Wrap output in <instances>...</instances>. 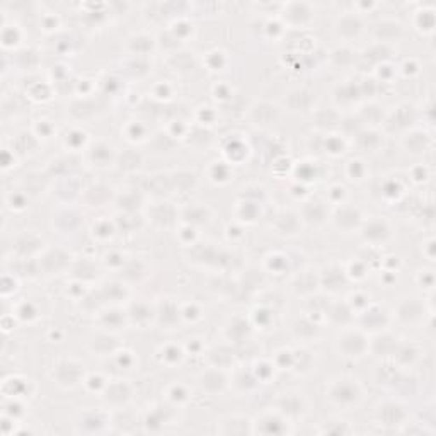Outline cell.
<instances>
[{
    "label": "cell",
    "instance_id": "1",
    "mask_svg": "<svg viewBox=\"0 0 436 436\" xmlns=\"http://www.w3.org/2000/svg\"><path fill=\"white\" fill-rule=\"evenodd\" d=\"M336 346L339 349V353H344V356L358 358V356H363V353L370 348V343H368V339L361 331L346 329V331H343V334L337 336Z\"/></svg>",
    "mask_w": 436,
    "mask_h": 436
},
{
    "label": "cell",
    "instance_id": "2",
    "mask_svg": "<svg viewBox=\"0 0 436 436\" xmlns=\"http://www.w3.org/2000/svg\"><path fill=\"white\" fill-rule=\"evenodd\" d=\"M331 398L332 400H336L337 404H343V406H348V404H356L361 399L360 385L356 382H353V380H346V379L337 380L331 388Z\"/></svg>",
    "mask_w": 436,
    "mask_h": 436
},
{
    "label": "cell",
    "instance_id": "3",
    "mask_svg": "<svg viewBox=\"0 0 436 436\" xmlns=\"http://www.w3.org/2000/svg\"><path fill=\"white\" fill-rule=\"evenodd\" d=\"M336 33L337 36L343 39H353L358 38L363 33V21L353 13H344V15H339L336 21Z\"/></svg>",
    "mask_w": 436,
    "mask_h": 436
},
{
    "label": "cell",
    "instance_id": "4",
    "mask_svg": "<svg viewBox=\"0 0 436 436\" xmlns=\"http://www.w3.org/2000/svg\"><path fill=\"white\" fill-rule=\"evenodd\" d=\"M80 368H84L80 363H76L73 360H70V370L66 372L65 365L60 361V363H58V367H57L58 384L65 385V387H73V385L78 384L77 380L80 379Z\"/></svg>",
    "mask_w": 436,
    "mask_h": 436
}]
</instances>
